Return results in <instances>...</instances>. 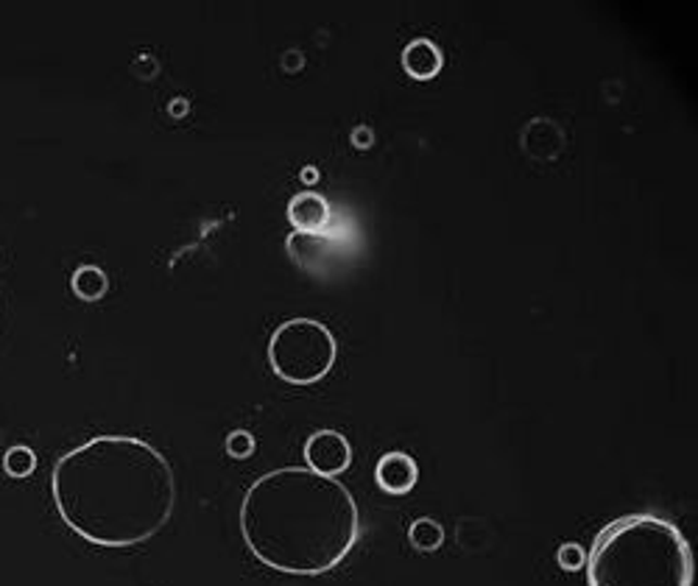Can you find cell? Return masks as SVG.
<instances>
[{
    "label": "cell",
    "instance_id": "15",
    "mask_svg": "<svg viewBox=\"0 0 698 586\" xmlns=\"http://www.w3.org/2000/svg\"><path fill=\"white\" fill-rule=\"evenodd\" d=\"M170 115L174 117H182V115H188V101H185V98H177V101H170Z\"/></svg>",
    "mask_w": 698,
    "mask_h": 586
},
{
    "label": "cell",
    "instance_id": "5",
    "mask_svg": "<svg viewBox=\"0 0 698 586\" xmlns=\"http://www.w3.org/2000/svg\"><path fill=\"white\" fill-rule=\"evenodd\" d=\"M305 461L307 469H314L319 475L339 477L353 463V444L346 442V436L339 430H316L305 442Z\"/></svg>",
    "mask_w": 698,
    "mask_h": 586
},
{
    "label": "cell",
    "instance_id": "8",
    "mask_svg": "<svg viewBox=\"0 0 698 586\" xmlns=\"http://www.w3.org/2000/svg\"><path fill=\"white\" fill-rule=\"evenodd\" d=\"M403 71L414 81H433L444 71V53L433 39H411L403 48Z\"/></svg>",
    "mask_w": 698,
    "mask_h": 586
},
{
    "label": "cell",
    "instance_id": "4",
    "mask_svg": "<svg viewBox=\"0 0 698 586\" xmlns=\"http://www.w3.org/2000/svg\"><path fill=\"white\" fill-rule=\"evenodd\" d=\"M268 366L291 385H314L333 371L339 341L333 330L316 319H288L271 332L266 346Z\"/></svg>",
    "mask_w": 698,
    "mask_h": 586
},
{
    "label": "cell",
    "instance_id": "9",
    "mask_svg": "<svg viewBox=\"0 0 698 586\" xmlns=\"http://www.w3.org/2000/svg\"><path fill=\"white\" fill-rule=\"evenodd\" d=\"M71 291L79 296L87 305H96L110 293V277L101 266H92V263H85L73 271L71 277Z\"/></svg>",
    "mask_w": 698,
    "mask_h": 586
},
{
    "label": "cell",
    "instance_id": "14",
    "mask_svg": "<svg viewBox=\"0 0 698 586\" xmlns=\"http://www.w3.org/2000/svg\"><path fill=\"white\" fill-rule=\"evenodd\" d=\"M372 143H375L372 129H366V126H358V129L353 131V145H355V149H372Z\"/></svg>",
    "mask_w": 698,
    "mask_h": 586
},
{
    "label": "cell",
    "instance_id": "10",
    "mask_svg": "<svg viewBox=\"0 0 698 586\" xmlns=\"http://www.w3.org/2000/svg\"><path fill=\"white\" fill-rule=\"evenodd\" d=\"M408 542H411L414 550H419V553H433V550H439L444 545L442 522L433 520V517H419L408 527Z\"/></svg>",
    "mask_w": 698,
    "mask_h": 586
},
{
    "label": "cell",
    "instance_id": "3",
    "mask_svg": "<svg viewBox=\"0 0 698 586\" xmlns=\"http://www.w3.org/2000/svg\"><path fill=\"white\" fill-rule=\"evenodd\" d=\"M587 586H693L696 559L685 534L657 514H626L595 534Z\"/></svg>",
    "mask_w": 698,
    "mask_h": 586
},
{
    "label": "cell",
    "instance_id": "16",
    "mask_svg": "<svg viewBox=\"0 0 698 586\" xmlns=\"http://www.w3.org/2000/svg\"><path fill=\"white\" fill-rule=\"evenodd\" d=\"M302 182H305V184H316V182H319V170H316V168H305V170H302Z\"/></svg>",
    "mask_w": 698,
    "mask_h": 586
},
{
    "label": "cell",
    "instance_id": "7",
    "mask_svg": "<svg viewBox=\"0 0 698 586\" xmlns=\"http://www.w3.org/2000/svg\"><path fill=\"white\" fill-rule=\"evenodd\" d=\"M288 221L300 234H319L333 221V209H330V202L325 195L314 193V190H302V193L291 195V202H288Z\"/></svg>",
    "mask_w": 698,
    "mask_h": 586
},
{
    "label": "cell",
    "instance_id": "11",
    "mask_svg": "<svg viewBox=\"0 0 698 586\" xmlns=\"http://www.w3.org/2000/svg\"><path fill=\"white\" fill-rule=\"evenodd\" d=\"M34 469H37V453L26 444H14L3 453V472L14 481H23V477L34 475Z\"/></svg>",
    "mask_w": 698,
    "mask_h": 586
},
{
    "label": "cell",
    "instance_id": "12",
    "mask_svg": "<svg viewBox=\"0 0 698 586\" xmlns=\"http://www.w3.org/2000/svg\"><path fill=\"white\" fill-rule=\"evenodd\" d=\"M255 436L249 433V430H232L224 442V449H227L229 458H236V461H246V458L255 456Z\"/></svg>",
    "mask_w": 698,
    "mask_h": 586
},
{
    "label": "cell",
    "instance_id": "6",
    "mask_svg": "<svg viewBox=\"0 0 698 586\" xmlns=\"http://www.w3.org/2000/svg\"><path fill=\"white\" fill-rule=\"evenodd\" d=\"M419 481V467L408 453L403 449H392L380 456L378 467H375V483L380 486V492L392 497L408 495Z\"/></svg>",
    "mask_w": 698,
    "mask_h": 586
},
{
    "label": "cell",
    "instance_id": "2",
    "mask_svg": "<svg viewBox=\"0 0 698 586\" xmlns=\"http://www.w3.org/2000/svg\"><path fill=\"white\" fill-rule=\"evenodd\" d=\"M249 553L263 566L314 578L341 564L360 539L353 492L307 467H280L246 488L238 511Z\"/></svg>",
    "mask_w": 698,
    "mask_h": 586
},
{
    "label": "cell",
    "instance_id": "1",
    "mask_svg": "<svg viewBox=\"0 0 698 586\" xmlns=\"http://www.w3.org/2000/svg\"><path fill=\"white\" fill-rule=\"evenodd\" d=\"M56 514L96 547L126 550L151 542L177 511V475L154 444L96 436L67 449L51 472Z\"/></svg>",
    "mask_w": 698,
    "mask_h": 586
},
{
    "label": "cell",
    "instance_id": "13",
    "mask_svg": "<svg viewBox=\"0 0 698 586\" xmlns=\"http://www.w3.org/2000/svg\"><path fill=\"white\" fill-rule=\"evenodd\" d=\"M556 561L564 573H579L581 566L587 564V550L575 542H564V545L556 550Z\"/></svg>",
    "mask_w": 698,
    "mask_h": 586
}]
</instances>
